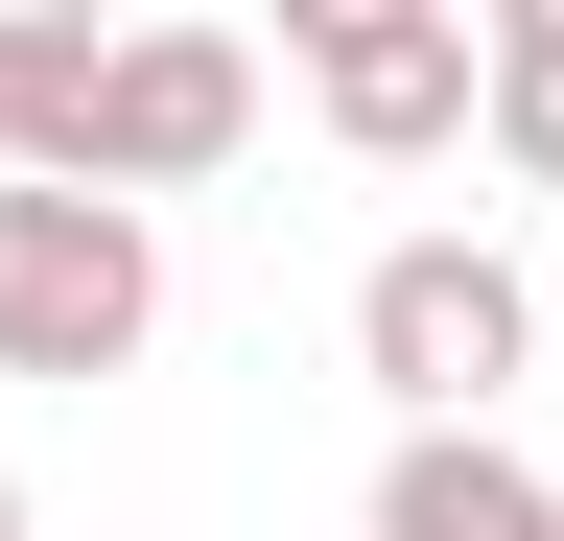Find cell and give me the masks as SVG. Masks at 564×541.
I'll return each instance as SVG.
<instances>
[{
	"instance_id": "cell-1",
	"label": "cell",
	"mask_w": 564,
	"mask_h": 541,
	"mask_svg": "<svg viewBox=\"0 0 564 541\" xmlns=\"http://www.w3.org/2000/svg\"><path fill=\"white\" fill-rule=\"evenodd\" d=\"M352 377L400 400V447H423V424H494V400L541 377V259H494V236H377V259H352Z\"/></svg>"
},
{
	"instance_id": "cell-2",
	"label": "cell",
	"mask_w": 564,
	"mask_h": 541,
	"mask_svg": "<svg viewBox=\"0 0 564 541\" xmlns=\"http://www.w3.org/2000/svg\"><path fill=\"white\" fill-rule=\"evenodd\" d=\"M165 329V236L118 188H0V377H141Z\"/></svg>"
},
{
	"instance_id": "cell-3",
	"label": "cell",
	"mask_w": 564,
	"mask_h": 541,
	"mask_svg": "<svg viewBox=\"0 0 564 541\" xmlns=\"http://www.w3.org/2000/svg\"><path fill=\"white\" fill-rule=\"evenodd\" d=\"M236 142H259V47L236 24H95V95H70V165L47 188H118L141 213V188H212Z\"/></svg>"
},
{
	"instance_id": "cell-4",
	"label": "cell",
	"mask_w": 564,
	"mask_h": 541,
	"mask_svg": "<svg viewBox=\"0 0 564 541\" xmlns=\"http://www.w3.org/2000/svg\"><path fill=\"white\" fill-rule=\"evenodd\" d=\"M282 72L352 165H447L470 142V24L447 0H282Z\"/></svg>"
},
{
	"instance_id": "cell-5",
	"label": "cell",
	"mask_w": 564,
	"mask_h": 541,
	"mask_svg": "<svg viewBox=\"0 0 564 541\" xmlns=\"http://www.w3.org/2000/svg\"><path fill=\"white\" fill-rule=\"evenodd\" d=\"M377 541H564V470H518L494 424H423L377 447Z\"/></svg>"
},
{
	"instance_id": "cell-6",
	"label": "cell",
	"mask_w": 564,
	"mask_h": 541,
	"mask_svg": "<svg viewBox=\"0 0 564 541\" xmlns=\"http://www.w3.org/2000/svg\"><path fill=\"white\" fill-rule=\"evenodd\" d=\"M470 142L518 188H564V0H494V24H470Z\"/></svg>"
},
{
	"instance_id": "cell-7",
	"label": "cell",
	"mask_w": 564,
	"mask_h": 541,
	"mask_svg": "<svg viewBox=\"0 0 564 541\" xmlns=\"http://www.w3.org/2000/svg\"><path fill=\"white\" fill-rule=\"evenodd\" d=\"M70 95H95V24L70 0H0V188L70 165Z\"/></svg>"
},
{
	"instance_id": "cell-8",
	"label": "cell",
	"mask_w": 564,
	"mask_h": 541,
	"mask_svg": "<svg viewBox=\"0 0 564 541\" xmlns=\"http://www.w3.org/2000/svg\"><path fill=\"white\" fill-rule=\"evenodd\" d=\"M541 354H564V259H541Z\"/></svg>"
},
{
	"instance_id": "cell-9",
	"label": "cell",
	"mask_w": 564,
	"mask_h": 541,
	"mask_svg": "<svg viewBox=\"0 0 564 541\" xmlns=\"http://www.w3.org/2000/svg\"><path fill=\"white\" fill-rule=\"evenodd\" d=\"M0 541H24V470H0Z\"/></svg>"
}]
</instances>
